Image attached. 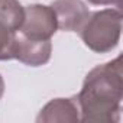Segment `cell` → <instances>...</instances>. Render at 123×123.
<instances>
[{
  "mask_svg": "<svg viewBox=\"0 0 123 123\" xmlns=\"http://www.w3.org/2000/svg\"><path fill=\"white\" fill-rule=\"evenodd\" d=\"M94 5H117L119 7L122 6V0H90Z\"/></svg>",
  "mask_w": 123,
  "mask_h": 123,
  "instance_id": "obj_8",
  "label": "cell"
},
{
  "mask_svg": "<svg viewBox=\"0 0 123 123\" xmlns=\"http://www.w3.org/2000/svg\"><path fill=\"white\" fill-rule=\"evenodd\" d=\"M51 43L48 41H35L26 36H16L13 42V58L20 59L29 65H41L49 59Z\"/></svg>",
  "mask_w": 123,
  "mask_h": 123,
  "instance_id": "obj_4",
  "label": "cell"
},
{
  "mask_svg": "<svg viewBox=\"0 0 123 123\" xmlns=\"http://www.w3.org/2000/svg\"><path fill=\"white\" fill-rule=\"evenodd\" d=\"M52 9L58 28L64 31H80L90 16L80 0H56Z\"/></svg>",
  "mask_w": 123,
  "mask_h": 123,
  "instance_id": "obj_5",
  "label": "cell"
},
{
  "mask_svg": "<svg viewBox=\"0 0 123 123\" xmlns=\"http://www.w3.org/2000/svg\"><path fill=\"white\" fill-rule=\"evenodd\" d=\"M2 93H3V83L0 80V96H2Z\"/></svg>",
  "mask_w": 123,
  "mask_h": 123,
  "instance_id": "obj_9",
  "label": "cell"
},
{
  "mask_svg": "<svg viewBox=\"0 0 123 123\" xmlns=\"http://www.w3.org/2000/svg\"><path fill=\"white\" fill-rule=\"evenodd\" d=\"M25 19V12L16 0H0V22L13 32L18 31Z\"/></svg>",
  "mask_w": 123,
  "mask_h": 123,
  "instance_id": "obj_6",
  "label": "cell"
},
{
  "mask_svg": "<svg viewBox=\"0 0 123 123\" xmlns=\"http://www.w3.org/2000/svg\"><path fill=\"white\" fill-rule=\"evenodd\" d=\"M78 100L84 113L83 120H113L111 114H119L122 100L120 58L94 68L87 75Z\"/></svg>",
  "mask_w": 123,
  "mask_h": 123,
  "instance_id": "obj_1",
  "label": "cell"
},
{
  "mask_svg": "<svg viewBox=\"0 0 123 123\" xmlns=\"http://www.w3.org/2000/svg\"><path fill=\"white\" fill-rule=\"evenodd\" d=\"M120 18L119 10H103L93 15L80 29L86 45L97 52H106L116 46L120 35Z\"/></svg>",
  "mask_w": 123,
  "mask_h": 123,
  "instance_id": "obj_2",
  "label": "cell"
},
{
  "mask_svg": "<svg viewBox=\"0 0 123 123\" xmlns=\"http://www.w3.org/2000/svg\"><path fill=\"white\" fill-rule=\"evenodd\" d=\"M13 42L15 32L3 22H0V59L13 58Z\"/></svg>",
  "mask_w": 123,
  "mask_h": 123,
  "instance_id": "obj_7",
  "label": "cell"
},
{
  "mask_svg": "<svg viewBox=\"0 0 123 123\" xmlns=\"http://www.w3.org/2000/svg\"><path fill=\"white\" fill-rule=\"evenodd\" d=\"M22 23L23 36L35 41H48L58 28L54 9L46 6H29Z\"/></svg>",
  "mask_w": 123,
  "mask_h": 123,
  "instance_id": "obj_3",
  "label": "cell"
}]
</instances>
